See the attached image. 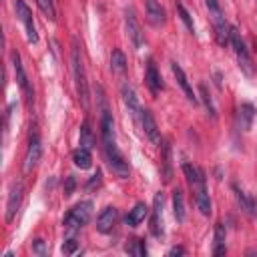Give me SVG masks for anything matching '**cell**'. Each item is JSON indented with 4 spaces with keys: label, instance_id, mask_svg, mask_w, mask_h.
<instances>
[{
    "label": "cell",
    "instance_id": "cell-23",
    "mask_svg": "<svg viewBox=\"0 0 257 257\" xmlns=\"http://www.w3.org/2000/svg\"><path fill=\"white\" fill-rule=\"evenodd\" d=\"M78 139H80V147H84V149H92V147H94L96 139H94V133H92V128H90V120H84V122L80 124V135H78Z\"/></svg>",
    "mask_w": 257,
    "mask_h": 257
},
{
    "label": "cell",
    "instance_id": "cell-21",
    "mask_svg": "<svg viewBox=\"0 0 257 257\" xmlns=\"http://www.w3.org/2000/svg\"><path fill=\"white\" fill-rule=\"evenodd\" d=\"M72 161L78 169H88L92 165V155H90V149H84V147H78L74 153H72Z\"/></svg>",
    "mask_w": 257,
    "mask_h": 257
},
{
    "label": "cell",
    "instance_id": "cell-1",
    "mask_svg": "<svg viewBox=\"0 0 257 257\" xmlns=\"http://www.w3.org/2000/svg\"><path fill=\"white\" fill-rule=\"evenodd\" d=\"M100 133H102V149H104V157L110 165V169L120 177L126 179L131 169L128 163L124 161L118 145H116V137H114V122L112 116L108 114V110H102V118H100Z\"/></svg>",
    "mask_w": 257,
    "mask_h": 257
},
{
    "label": "cell",
    "instance_id": "cell-32",
    "mask_svg": "<svg viewBox=\"0 0 257 257\" xmlns=\"http://www.w3.org/2000/svg\"><path fill=\"white\" fill-rule=\"evenodd\" d=\"M100 183H102V173H100V171L96 169V173H94V175L90 177V181L86 183V189L90 191V189H94V187H98Z\"/></svg>",
    "mask_w": 257,
    "mask_h": 257
},
{
    "label": "cell",
    "instance_id": "cell-17",
    "mask_svg": "<svg viewBox=\"0 0 257 257\" xmlns=\"http://www.w3.org/2000/svg\"><path fill=\"white\" fill-rule=\"evenodd\" d=\"M122 102H124V106L128 108L131 116H133V118H139V114H141V106H139V100H137L135 88H133V86H128V84H124V86H122Z\"/></svg>",
    "mask_w": 257,
    "mask_h": 257
},
{
    "label": "cell",
    "instance_id": "cell-12",
    "mask_svg": "<svg viewBox=\"0 0 257 257\" xmlns=\"http://www.w3.org/2000/svg\"><path fill=\"white\" fill-rule=\"evenodd\" d=\"M151 233L155 237L163 235V193L159 191L153 199V215H151Z\"/></svg>",
    "mask_w": 257,
    "mask_h": 257
},
{
    "label": "cell",
    "instance_id": "cell-2",
    "mask_svg": "<svg viewBox=\"0 0 257 257\" xmlns=\"http://www.w3.org/2000/svg\"><path fill=\"white\" fill-rule=\"evenodd\" d=\"M183 173L187 177V183L193 191V199H195V205L197 209L201 211V215L209 217L211 215V199H209V193H207V185H205V175L199 167L191 165V163H185L183 165Z\"/></svg>",
    "mask_w": 257,
    "mask_h": 257
},
{
    "label": "cell",
    "instance_id": "cell-7",
    "mask_svg": "<svg viewBox=\"0 0 257 257\" xmlns=\"http://www.w3.org/2000/svg\"><path fill=\"white\" fill-rule=\"evenodd\" d=\"M42 155V143H40V135L36 131V126H30V135H28V147H26V155H24V173H30Z\"/></svg>",
    "mask_w": 257,
    "mask_h": 257
},
{
    "label": "cell",
    "instance_id": "cell-16",
    "mask_svg": "<svg viewBox=\"0 0 257 257\" xmlns=\"http://www.w3.org/2000/svg\"><path fill=\"white\" fill-rule=\"evenodd\" d=\"M145 82H147V86H149V90H151L153 94H159V90H163V80H161L159 70H157V66H155L153 60H149V64H147Z\"/></svg>",
    "mask_w": 257,
    "mask_h": 257
},
{
    "label": "cell",
    "instance_id": "cell-24",
    "mask_svg": "<svg viewBox=\"0 0 257 257\" xmlns=\"http://www.w3.org/2000/svg\"><path fill=\"white\" fill-rule=\"evenodd\" d=\"M110 68L116 74H122L126 70V56H124V52L120 48L112 50V54H110Z\"/></svg>",
    "mask_w": 257,
    "mask_h": 257
},
{
    "label": "cell",
    "instance_id": "cell-28",
    "mask_svg": "<svg viewBox=\"0 0 257 257\" xmlns=\"http://www.w3.org/2000/svg\"><path fill=\"white\" fill-rule=\"evenodd\" d=\"M163 163H165V181H171V147L163 143Z\"/></svg>",
    "mask_w": 257,
    "mask_h": 257
},
{
    "label": "cell",
    "instance_id": "cell-25",
    "mask_svg": "<svg viewBox=\"0 0 257 257\" xmlns=\"http://www.w3.org/2000/svg\"><path fill=\"white\" fill-rule=\"evenodd\" d=\"M199 92H201V98H203V104H205V108H207V112L211 114V118H215L217 116V110H215V104H213V98H211V94H209V90H207V86L201 82L199 84Z\"/></svg>",
    "mask_w": 257,
    "mask_h": 257
},
{
    "label": "cell",
    "instance_id": "cell-4",
    "mask_svg": "<svg viewBox=\"0 0 257 257\" xmlns=\"http://www.w3.org/2000/svg\"><path fill=\"white\" fill-rule=\"evenodd\" d=\"M229 40H231V46H233V50H235V56H237V62H239L241 70H243L247 76H255L257 70H255V64H253V58H251V54H249V48H247V44H245L241 32H239L235 26H231V36H229Z\"/></svg>",
    "mask_w": 257,
    "mask_h": 257
},
{
    "label": "cell",
    "instance_id": "cell-11",
    "mask_svg": "<svg viewBox=\"0 0 257 257\" xmlns=\"http://www.w3.org/2000/svg\"><path fill=\"white\" fill-rule=\"evenodd\" d=\"M141 124H143L145 137H147L153 145H159V143H161V135H159V128H157V122H155V116H153L151 110H147V108L141 110Z\"/></svg>",
    "mask_w": 257,
    "mask_h": 257
},
{
    "label": "cell",
    "instance_id": "cell-8",
    "mask_svg": "<svg viewBox=\"0 0 257 257\" xmlns=\"http://www.w3.org/2000/svg\"><path fill=\"white\" fill-rule=\"evenodd\" d=\"M14 10H16V16L20 18V22L24 24L28 42H30V44H36V42H38V34H36V26H34L32 12H30L28 4H26L24 0H14Z\"/></svg>",
    "mask_w": 257,
    "mask_h": 257
},
{
    "label": "cell",
    "instance_id": "cell-9",
    "mask_svg": "<svg viewBox=\"0 0 257 257\" xmlns=\"http://www.w3.org/2000/svg\"><path fill=\"white\" fill-rule=\"evenodd\" d=\"M22 181H12L10 185V191H8V199H6V223H10L14 219V215L18 213L20 209V203H22Z\"/></svg>",
    "mask_w": 257,
    "mask_h": 257
},
{
    "label": "cell",
    "instance_id": "cell-34",
    "mask_svg": "<svg viewBox=\"0 0 257 257\" xmlns=\"http://www.w3.org/2000/svg\"><path fill=\"white\" fill-rule=\"evenodd\" d=\"M183 253H185V249H183V247H173V249L169 251V255H171V257H173V255H183Z\"/></svg>",
    "mask_w": 257,
    "mask_h": 257
},
{
    "label": "cell",
    "instance_id": "cell-19",
    "mask_svg": "<svg viewBox=\"0 0 257 257\" xmlns=\"http://www.w3.org/2000/svg\"><path fill=\"white\" fill-rule=\"evenodd\" d=\"M149 215V207L145 205V203H137L133 209H131V213L126 215V225H131V227H137L139 223H143L145 221V217Z\"/></svg>",
    "mask_w": 257,
    "mask_h": 257
},
{
    "label": "cell",
    "instance_id": "cell-18",
    "mask_svg": "<svg viewBox=\"0 0 257 257\" xmlns=\"http://www.w3.org/2000/svg\"><path fill=\"white\" fill-rule=\"evenodd\" d=\"M225 239H227V231H225V225L223 223H217L215 225V241H213V255H225L227 247H225Z\"/></svg>",
    "mask_w": 257,
    "mask_h": 257
},
{
    "label": "cell",
    "instance_id": "cell-29",
    "mask_svg": "<svg viewBox=\"0 0 257 257\" xmlns=\"http://www.w3.org/2000/svg\"><path fill=\"white\" fill-rule=\"evenodd\" d=\"M126 251H128L131 255H137V257L147 255V247L143 245V241H141V239H133V241H131V245H126Z\"/></svg>",
    "mask_w": 257,
    "mask_h": 257
},
{
    "label": "cell",
    "instance_id": "cell-26",
    "mask_svg": "<svg viewBox=\"0 0 257 257\" xmlns=\"http://www.w3.org/2000/svg\"><path fill=\"white\" fill-rule=\"evenodd\" d=\"M175 8H177V12H179V16H181V20L185 22V26L191 30V32H195V24H193V18H191V14H189V10L181 4V2H177L175 4Z\"/></svg>",
    "mask_w": 257,
    "mask_h": 257
},
{
    "label": "cell",
    "instance_id": "cell-20",
    "mask_svg": "<svg viewBox=\"0 0 257 257\" xmlns=\"http://www.w3.org/2000/svg\"><path fill=\"white\" fill-rule=\"evenodd\" d=\"M253 118H255V106L249 104V102H243L241 108H239V122H241V128H243V131H249L251 124H253Z\"/></svg>",
    "mask_w": 257,
    "mask_h": 257
},
{
    "label": "cell",
    "instance_id": "cell-14",
    "mask_svg": "<svg viewBox=\"0 0 257 257\" xmlns=\"http://www.w3.org/2000/svg\"><path fill=\"white\" fill-rule=\"evenodd\" d=\"M171 70H173V74H175V78H177V82H179L181 90L185 92L187 100H189V102H193V104H197V96H195V92H193V86H191V82H189L187 74L183 72V68H181L177 62H171Z\"/></svg>",
    "mask_w": 257,
    "mask_h": 257
},
{
    "label": "cell",
    "instance_id": "cell-10",
    "mask_svg": "<svg viewBox=\"0 0 257 257\" xmlns=\"http://www.w3.org/2000/svg\"><path fill=\"white\" fill-rule=\"evenodd\" d=\"M124 26H126V34H128L133 46H135V48H141L145 40H143L141 26H139V22H137V18H135V12H133L131 8L124 12Z\"/></svg>",
    "mask_w": 257,
    "mask_h": 257
},
{
    "label": "cell",
    "instance_id": "cell-27",
    "mask_svg": "<svg viewBox=\"0 0 257 257\" xmlns=\"http://www.w3.org/2000/svg\"><path fill=\"white\" fill-rule=\"evenodd\" d=\"M36 6L42 10V14L44 16H48L50 20H54L56 18V10H54V4H52V0H36Z\"/></svg>",
    "mask_w": 257,
    "mask_h": 257
},
{
    "label": "cell",
    "instance_id": "cell-3",
    "mask_svg": "<svg viewBox=\"0 0 257 257\" xmlns=\"http://www.w3.org/2000/svg\"><path fill=\"white\" fill-rule=\"evenodd\" d=\"M70 68H72V78H74V88L80 106L86 110L88 108V82H86V72H84V62H82V52L78 46V40H72L70 48Z\"/></svg>",
    "mask_w": 257,
    "mask_h": 257
},
{
    "label": "cell",
    "instance_id": "cell-13",
    "mask_svg": "<svg viewBox=\"0 0 257 257\" xmlns=\"http://www.w3.org/2000/svg\"><path fill=\"white\" fill-rule=\"evenodd\" d=\"M145 10H147V20L153 26H163L167 22V12L157 0H145Z\"/></svg>",
    "mask_w": 257,
    "mask_h": 257
},
{
    "label": "cell",
    "instance_id": "cell-22",
    "mask_svg": "<svg viewBox=\"0 0 257 257\" xmlns=\"http://www.w3.org/2000/svg\"><path fill=\"white\" fill-rule=\"evenodd\" d=\"M173 213H175V219L179 223L185 221V197H183V191L181 189H175L173 191Z\"/></svg>",
    "mask_w": 257,
    "mask_h": 257
},
{
    "label": "cell",
    "instance_id": "cell-30",
    "mask_svg": "<svg viewBox=\"0 0 257 257\" xmlns=\"http://www.w3.org/2000/svg\"><path fill=\"white\" fill-rule=\"evenodd\" d=\"M32 253H34V255H38V257H44V255L48 253L46 243H44L42 239H34V241H32Z\"/></svg>",
    "mask_w": 257,
    "mask_h": 257
},
{
    "label": "cell",
    "instance_id": "cell-15",
    "mask_svg": "<svg viewBox=\"0 0 257 257\" xmlns=\"http://www.w3.org/2000/svg\"><path fill=\"white\" fill-rule=\"evenodd\" d=\"M116 217H118V213H116L114 207L102 209V213H100L98 219H96V231H98V233H110L112 227L116 225Z\"/></svg>",
    "mask_w": 257,
    "mask_h": 257
},
{
    "label": "cell",
    "instance_id": "cell-5",
    "mask_svg": "<svg viewBox=\"0 0 257 257\" xmlns=\"http://www.w3.org/2000/svg\"><path fill=\"white\" fill-rule=\"evenodd\" d=\"M90 215H92V201H80V203H76V205L66 213L62 225H64V229H66L68 233H74V231H78L80 227H84V225L88 223Z\"/></svg>",
    "mask_w": 257,
    "mask_h": 257
},
{
    "label": "cell",
    "instance_id": "cell-6",
    "mask_svg": "<svg viewBox=\"0 0 257 257\" xmlns=\"http://www.w3.org/2000/svg\"><path fill=\"white\" fill-rule=\"evenodd\" d=\"M10 58H12L16 82H18V86H20V90H22V96H24L26 104L32 106V102H34V88H32V84H30V80H28V76H26V70H24V66H22V60H20V54H18L16 50H12Z\"/></svg>",
    "mask_w": 257,
    "mask_h": 257
},
{
    "label": "cell",
    "instance_id": "cell-33",
    "mask_svg": "<svg viewBox=\"0 0 257 257\" xmlns=\"http://www.w3.org/2000/svg\"><path fill=\"white\" fill-rule=\"evenodd\" d=\"M74 187H76V181H74L72 175H68V177H66V183H64V195H72Z\"/></svg>",
    "mask_w": 257,
    "mask_h": 257
},
{
    "label": "cell",
    "instance_id": "cell-31",
    "mask_svg": "<svg viewBox=\"0 0 257 257\" xmlns=\"http://www.w3.org/2000/svg\"><path fill=\"white\" fill-rule=\"evenodd\" d=\"M76 247H78L76 239H74V237H70V239H66V241L62 243V253L70 255V253H74V251H76Z\"/></svg>",
    "mask_w": 257,
    "mask_h": 257
}]
</instances>
